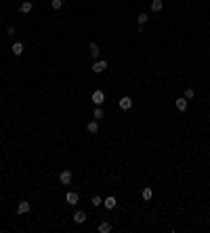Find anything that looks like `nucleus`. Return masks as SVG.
Listing matches in <instances>:
<instances>
[{
	"label": "nucleus",
	"mask_w": 210,
	"mask_h": 233,
	"mask_svg": "<svg viewBox=\"0 0 210 233\" xmlns=\"http://www.w3.org/2000/svg\"><path fill=\"white\" fill-rule=\"evenodd\" d=\"M19 11H21V13H29V11H32V2H29V0H25V2H21Z\"/></svg>",
	"instance_id": "obj_10"
},
{
	"label": "nucleus",
	"mask_w": 210,
	"mask_h": 233,
	"mask_svg": "<svg viewBox=\"0 0 210 233\" xmlns=\"http://www.w3.org/2000/svg\"><path fill=\"white\" fill-rule=\"evenodd\" d=\"M92 116H95V120H101V118H103L105 113H103V109H101V107H97V109L92 111Z\"/></svg>",
	"instance_id": "obj_16"
},
{
	"label": "nucleus",
	"mask_w": 210,
	"mask_h": 233,
	"mask_svg": "<svg viewBox=\"0 0 210 233\" xmlns=\"http://www.w3.org/2000/svg\"><path fill=\"white\" fill-rule=\"evenodd\" d=\"M86 130H88V132H97V130H99V124H97V120L88 122V124H86Z\"/></svg>",
	"instance_id": "obj_11"
},
{
	"label": "nucleus",
	"mask_w": 210,
	"mask_h": 233,
	"mask_svg": "<svg viewBox=\"0 0 210 233\" xmlns=\"http://www.w3.org/2000/svg\"><path fill=\"white\" fill-rule=\"evenodd\" d=\"M84 220H86V212H82V210H78L76 214H74V223H78V225H82Z\"/></svg>",
	"instance_id": "obj_8"
},
{
	"label": "nucleus",
	"mask_w": 210,
	"mask_h": 233,
	"mask_svg": "<svg viewBox=\"0 0 210 233\" xmlns=\"http://www.w3.org/2000/svg\"><path fill=\"white\" fill-rule=\"evenodd\" d=\"M107 70V61H97V63L92 65V71L95 74H101V71H105Z\"/></svg>",
	"instance_id": "obj_4"
},
{
	"label": "nucleus",
	"mask_w": 210,
	"mask_h": 233,
	"mask_svg": "<svg viewBox=\"0 0 210 233\" xmlns=\"http://www.w3.org/2000/svg\"><path fill=\"white\" fill-rule=\"evenodd\" d=\"M103 101H105V92L103 91H95V92H92V103H95V105H101Z\"/></svg>",
	"instance_id": "obj_1"
},
{
	"label": "nucleus",
	"mask_w": 210,
	"mask_h": 233,
	"mask_svg": "<svg viewBox=\"0 0 210 233\" xmlns=\"http://www.w3.org/2000/svg\"><path fill=\"white\" fill-rule=\"evenodd\" d=\"M103 204H105V208H109V210H112V208H116V204H118V199L113 198V195H107V198L103 199Z\"/></svg>",
	"instance_id": "obj_5"
},
{
	"label": "nucleus",
	"mask_w": 210,
	"mask_h": 233,
	"mask_svg": "<svg viewBox=\"0 0 210 233\" xmlns=\"http://www.w3.org/2000/svg\"><path fill=\"white\" fill-rule=\"evenodd\" d=\"M88 50H91V57H95V59H97V57H99V53H101V50H99V46H97L95 42H92L91 46H88Z\"/></svg>",
	"instance_id": "obj_13"
},
{
	"label": "nucleus",
	"mask_w": 210,
	"mask_h": 233,
	"mask_svg": "<svg viewBox=\"0 0 210 233\" xmlns=\"http://www.w3.org/2000/svg\"><path fill=\"white\" fill-rule=\"evenodd\" d=\"M151 11H154V13L162 11V0H151Z\"/></svg>",
	"instance_id": "obj_14"
},
{
	"label": "nucleus",
	"mask_w": 210,
	"mask_h": 233,
	"mask_svg": "<svg viewBox=\"0 0 210 233\" xmlns=\"http://www.w3.org/2000/svg\"><path fill=\"white\" fill-rule=\"evenodd\" d=\"M29 210H32L29 202H19V206H17V212H19V214H28Z\"/></svg>",
	"instance_id": "obj_3"
},
{
	"label": "nucleus",
	"mask_w": 210,
	"mask_h": 233,
	"mask_svg": "<svg viewBox=\"0 0 210 233\" xmlns=\"http://www.w3.org/2000/svg\"><path fill=\"white\" fill-rule=\"evenodd\" d=\"M147 19H149V17H147L145 13H141V15H139V25H143V23H145Z\"/></svg>",
	"instance_id": "obj_21"
},
{
	"label": "nucleus",
	"mask_w": 210,
	"mask_h": 233,
	"mask_svg": "<svg viewBox=\"0 0 210 233\" xmlns=\"http://www.w3.org/2000/svg\"><path fill=\"white\" fill-rule=\"evenodd\" d=\"M59 181H61L63 185H70L71 183V170H63L61 174H59Z\"/></svg>",
	"instance_id": "obj_2"
},
{
	"label": "nucleus",
	"mask_w": 210,
	"mask_h": 233,
	"mask_svg": "<svg viewBox=\"0 0 210 233\" xmlns=\"http://www.w3.org/2000/svg\"><path fill=\"white\" fill-rule=\"evenodd\" d=\"M65 202H67V204H71V206H76V204H78V193H76V191H70V193L65 195Z\"/></svg>",
	"instance_id": "obj_6"
},
{
	"label": "nucleus",
	"mask_w": 210,
	"mask_h": 233,
	"mask_svg": "<svg viewBox=\"0 0 210 233\" xmlns=\"http://www.w3.org/2000/svg\"><path fill=\"white\" fill-rule=\"evenodd\" d=\"M193 95H196V92H193V88H187V91H185V99H193Z\"/></svg>",
	"instance_id": "obj_20"
},
{
	"label": "nucleus",
	"mask_w": 210,
	"mask_h": 233,
	"mask_svg": "<svg viewBox=\"0 0 210 233\" xmlns=\"http://www.w3.org/2000/svg\"><path fill=\"white\" fill-rule=\"evenodd\" d=\"M99 231H101V233H109V231H112V225H109V223H101V225H99Z\"/></svg>",
	"instance_id": "obj_15"
},
{
	"label": "nucleus",
	"mask_w": 210,
	"mask_h": 233,
	"mask_svg": "<svg viewBox=\"0 0 210 233\" xmlns=\"http://www.w3.org/2000/svg\"><path fill=\"white\" fill-rule=\"evenodd\" d=\"M120 107H122V109H130V107H133V99H130V97H122V99H120Z\"/></svg>",
	"instance_id": "obj_7"
},
{
	"label": "nucleus",
	"mask_w": 210,
	"mask_h": 233,
	"mask_svg": "<svg viewBox=\"0 0 210 233\" xmlns=\"http://www.w3.org/2000/svg\"><path fill=\"white\" fill-rule=\"evenodd\" d=\"M91 204H92V206H101V204H103V199L99 198V195H92V199H91Z\"/></svg>",
	"instance_id": "obj_18"
},
{
	"label": "nucleus",
	"mask_w": 210,
	"mask_h": 233,
	"mask_svg": "<svg viewBox=\"0 0 210 233\" xmlns=\"http://www.w3.org/2000/svg\"><path fill=\"white\" fill-rule=\"evenodd\" d=\"M21 53H23V44H21V42H15V44H13V55L19 57Z\"/></svg>",
	"instance_id": "obj_12"
},
{
	"label": "nucleus",
	"mask_w": 210,
	"mask_h": 233,
	"mask_svg": "<svg viewBox=\"0 0 210 233\" xmlns=\"http://www.w3.org/2000/svg\"><path fill=\"white\" fill-rule=\"evenodd\" d=\"M50 7L55 8V11H57V8H61L63 7V0H50Z\"/></svg>",
	"instance_id": "obj_17"
},
{
	"label": "nucleus",
	"mask_w": 210,
	"mask_h": 233,
	"mask_svg": "<svg viewBox=\"0 0 210 233\" xmlns=\"http://www.w3.org/2000/svg\"><path fill=\"white\" fill-rule=\"evenodd\" d=\"M176 109H179V111H185V109H187V99H185V97L176 99Z\"/></svg>",
	"instance_id": "obj_9"
},
{
	"label": "nucleus",
	"mask_w": 210,
	"mask_h": 233,
	"mask_svg": "<svg viewBox=\"0 0 210 233\" xmlns=\"http://www.w3.org/2000/svg\"><path fill=\"white\" fill-rule=\"evenodd\" d=\"M143 199H151V189H149V187L143 189Z\"/></svg>",
	"instance_id": "obj_19"
}]
</instances>
